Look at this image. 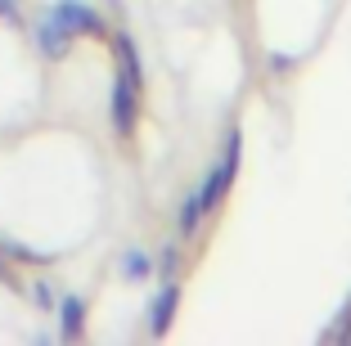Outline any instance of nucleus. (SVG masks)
<instances>
[{
  "label": "nucleus",
  "instance_id": "nucleus-6",
  "mask_svg": "<svg viewBox=\"0 0 351 346\" xmlns=\"http://www.w3.org/2000/svg\"><path fill=\"white\" fill-rule=\"evenodd\" d=\"M82 328H86V306H82V297H63L59 301V333L68 337V342H77L82 337Z\"/></svg>",
  "mask_w": 351,
  "mask_h": 346
},
{
  "label": "nucleus",
  "instance_id": "nucleus-3",
  "mask_svg": "<svg viewBox=\"0 0 351 346\" xmlns=\"http://www.w3.org/2000/svg\"><path fill=\"white\" fill-rule=\"evenodd\" d=\"M50 18L59 23L68 36H99L104 32V18L90 10V5H82V0H59L50 10Z\"/></svg>",
  "mask_w": 351,
  "mask_h": 346
},
{
  "label": "nucleus",
  "instance_id": "nucleus-2",
  "mask_svg": "<svg viewBox=\"0 0 351 346\" xmlns=\"http://www.w3.org/2000/svg\"><path fill=\"white\" fill-rule=\"evenodd\" d=\"M239 158H243V131H230V135H226V149H221V162L212 166V175H207L203 189H198V203H203V212H212V207L226 203L230 184H234V175H239Z\"/></svg>",
  "mask_w": 351,
  "mask_h": 346
},
{
  "label": "nucleus",
  "instance_id": "nucleus-1",
  "mask_svg": "<svg viewBox=\"0 0 351 346\" xmlns=\"http://www.w3.org/2000/svg\"><path fill=\"white\" fill-rule=\"evenodd\" d=\"M135 108H140V59H135L131 36H117V77H113V126H117V135L135 131Z\"/></svg>",
  "mask_w": 351,
  "mask_h": 346
},
{
  "label": "nucleus",
  "instance_id": "nucleus-10",
  "mask_svg": "<svg viewBox=\"0 0 351 346\" xmlns=\"http://www.w3.org/2000/svg\"><path fill=\"white\" fill-rule=\"evenodd\" d=\"M0 18H10V23L19 18V10H14V0H0Z\"/></svg>",
  "mask_w": 351,
  "mask_h": 346
},
{
  "label": "nucleus",
  "instance_id": "nucleus-9",
  "mask_svg": "<svg viewBox=\"0 0 351 346\" xmlns=\"http://www.w3.org/2000/svg\"><path fill=\"white\" fill-rule=\"evenodd\" d=\"M158 270H162V279H176V275H180V252H176L171 243L162 247V256H158Z\"/></svg>",
  "mask_w": 351,
  "mask_h": 346
},
{
  "label": "nucleus",
  "instance_id": "nucleus-8",
  "mask_svg": "<svg viewBox=\"0 0 351 346\" xmlns=\"http://www.w3.org/2000/svg\"><path fill=\"white\" fill-rule=\"evenodd\" d=\"M203 203H198V194L194 198H185V207H180V234H185V238H194L198 234V221H203Z\"/></svg>",
  "mask_w": 351,
  "mask_h": 346
},
{
  "label": "nucleus",
  "instance_id": "nucleus-4",
  "mask_svg": "<svg viewBox=\"0 0 351 346\" xmlns=\"http://www.w3.org/2000/svg\"><path fill=\"white\" fill-rule=\"evenodd\" d=\"M176 306H180V284H176V279H167V288L154 297V306H149V310H154V315H149V333H154V337H167V333H171Z\"/></svg>",
  "mask_w": 351,
  "mask_h": 346
},
{
  "label": "nucleus",
  "instance_id": "nucleus-5",
  "mask_svg": "<svg viewBox=\"0 0 351 346\" xmlns=\"http://www.w3.org/2000/svg\"><path fill=\"white\" fill-rule=\"evenodd\" d=\"M36 45L45 50V59H63V54L73 50V36H68V32H63L50 14H45V18L36 23Z\"/></svg>",
  "mask_w": 351,
  "mask_h": 346
},
{
  "label": "nucleus",
  "instance_id": "nucleus-7",
  "mask_svg": "<svg viewBox=\"0 0 351 346\" xmlns=\"http://www.w3.org/2000/svg\"><path fill=\"white\" fill-rule=\"evenodd\" d=\"M117 275H122L126 284H145V279L154 275V261H149V252H140V247H126V252L117 256Z\"/></svg>",
  "mask_w": 351,
  "mask_h": 346
}]
</instances>
